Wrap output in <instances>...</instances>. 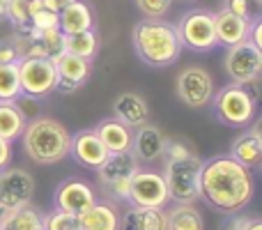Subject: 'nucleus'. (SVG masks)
Listing matches in <instances>:
<instances>
[{"label":"nucleus","instance_id":"f8f14e48","mask_svg":"<svg viewBox=\"0 0 262 230\" xmlns=\"http://www.w3.org/2000/svg\"><path fill=\"white\" fill-rule=\"evenodd\" d=\"M177 97L189 109H203L214 97V78L203 67H186L180 72L175 83Z\"/></svg>","mask_w":262,"mask_h":230},{"label":"nucleus","instance_id":"72a5a7b5","mask_svg":"<svg viewBox=\"0 0 262 230\" xmlns=\"http://www.w3.org/2000/svg\"><path fill=\"white\" fill-rule=\"evenodd\" d=\"M7 23L14 28L28 26V0H7Z\"/></svg>","mask_w":262,"mask_h":230},{"label":"nucleus","instance_id":"39448f33","mask_svg":"<svg viewBox=\"0 0 262 230\" xmlns=\"http://www.w3.org/2000/svg\"><path fill=\"white\" fill-rule=\"evenodd\" d=\"M212 111L226 127H249L258 115V97L246 86L228 83L212 97Z\"/></svg>","mask_w":262,"mask_h":230},{"label":"nucleus","instance_id":"4c0bfd02","mask_svg":"<svg viewBox=\"0 0 262 230\" xmlns=\"http://www.w3.org/2000/svg\"><path fill=\"white\" fill-rule=\"evenodd\" d=\"M9 161H12V143L5 140V138H0V171L7 168Z\"/></svg>","mask_w":262,"mask_h":230},{"label":"nucleus","instance_id":"2eb2a0df","mask_svg":"<svg viewBox=\"0 0 262 230\" xmlns=\"http://www.w3.org/2000/svg\"><path fill=\"white\" fill-rule=\"evenodd\" d=\"M69 154L78 166L88 168V171H97L108 157V150L104 148V143L99 140L95 129H83L78 134L72 136L69 143Z\"/></svg>","mask_w":262,"mask_h":230},{"label":"nucleus","instance_id":"f03ea898","mask_svg":"<svg viewBox=\"0 0 262 230\" xmlns=\"http://www.w3.org/2000/svg\"><path fill=\"white\" fill-rule=\"evenodd\" d=\"M166 166H163V180L168 186V198L172 203L193 205L200 200V168L203 159L184 143V140H166L163 148Z\"/></svg>","mask_w":262,"mask_h":230},{"label":"nucleus","instance_id":"7ed1b4c3","mask_svg":"<svg viewBox=\"0 0 262 230\" xmlns=\"http://www.w3.org/2000/svg\"><path fill=\"white\" fill-rule=\"evenodd\" d=\"M134 51L147 67H168L182 55V41L175 30V23L163 18H143L131 32Z\"/></svg>","mask_w":262,"mask_h":230},{"label":"nucleus","instance_id":"6ab92c4d","mask_svg":"<svg viewBox=\"0 0 262 230\" xmlns=\"http://www.w3.org/2000/svg\"><path fill=\"white\" fill-rule=\"evenodd\" d=\"M115 120L127 124L129 129H138L145 122H149V106L143 95L138 92H122L113 101Z\"/></svg>","mask_w":262,"mask_h":230},{"label":"nucleus","instance_id":"c756f323","mask_svg":"<svg viewBox=\"0 0 262 230\" xmlns=\"http://www.w3.org/2000/svg\"><path fill=\"white\" fill-rule=\"evenodd\" d=\"M37 39L41 46V55L49 60H55L60 53H64V35L60 32V28H49V30H39Z\"/></svg>","mask_w":262,"mask_h":230},{"label":"nucleus","instance_id":"e433bc0d","mask_svg":"<svg viewBox=\"0 0 262 230\" xmlns=\"http://www.w3.org/2000/svg\"><path fill=\"white\" fill-rule=\"evenodd\" d=\"M5 62H18L16 46L12 39H0V65Z\"/></svg>","mask_w":262,"mask_h":230},{"label":"nucleus","instance_id":"423d86ee","mask_svg":"<svg viewBox=\"0 0 262 230\" xmlns=\"http://www.w3.org/2000/svg\"><path fill=\"white\" fill-rule=\"evenodd\" d=\"M223 69H226V76L230 78V83L246 86L258 97V83L262 76V49H258L253 41L244 39L235 46H228Z\"/></svg>","mask_w":262,"mask_h":230},{"label":"nucleus","instance_id":"7c9ffc66","mask_svg":"<svg viewBox=\"0 0 262 230\" xmlns=\"http://www.w3.org/2000/svg\"><path fill=\"white\" fill-rule=\"evenodd\" d=\"M44 230H78V219L76 214L53 207L44 214Z\"/></svg>","mask_w":262,"mask_h":230},{"label":"nucleus","instance_id":"ea45409f","mask_svg":"<svg viewBox=\"0 0 262 230\" xmlns=\"http://www.w3.org/2000/svg\"><path fill=\"white\" fill-rule=\"evenodd\" d=\"M7 21V0H0V23Z\"/></svg>","mask_w":262,"mask_h":230},{"label":"nucleus","instance_id":"cd10ccee","mask_svg":"<svg viewBox=\"0 0 262 230\" xmlns=\"http://www.w3.org/2000/svg\"><path fill=\"white\" fill-rule=\"evenodd\" d=\"M28 23L37 30L58 28V12L51 9L44 0H28Z\"/></svg>","mask_w":262,"mask_h":230},{"label":"nucleus","instance_id":"20e7f679","mask_svg":"<svg viewBox=\"0 0 262 230\" xmlns=\"http://www.w3.org/2000/svg\"><path fill=\"white\" fill-rule=\"evenodd\" d=\"M21 138L23 152L39 166H51V163L62 161L69 154V143H72V134L67 131V127L60 124L58 120L41 115L26 122Z\"/></svg>","mask_w":262,"mask_h":230},{"label":"nucleus","instance_id":"b1692460","mask_svg":"<svg viewBox=\"0 0 262 230\" xmlns=\"http://www.w3.org/2000/svg\"><path fill=\"white\" fill-rule=\"evenodd\" d=\"M166 230H205L203 214L193 205L175 203V207L166 212Z\"/></svg>","mask_w":262,"mask_h":230},{"label":"nucleus","instance_id":"2f4dec72","mask_svg":"<svg viewBox=\"0 0 262 230\" xmlns=\"http://www.w3.org/2000/svg\"><path fill=\"white\" fill-rule=\"evenodd\" d=\"M136 7L145 18H163L170 12L172 0H136Z\"/></svg>","mask_w":262,"mask_h":230},{"label":"nucleus","instance_id":"79ce46f5","mask_svg":"<svg viewBox=\"0 0 262 230\" xmlns=\"http://www.w3.org/2000/svg\"><path fill=\"white\" fill-rule=\"evenodd\" d=\"M182 3H195V0H182Z\"/></svg>","mask_w":262,"mask_h":230},{"label":"nucleus","instance_id":"dca6fc26","mask_svg":"<svg viewBox=\"0 0 262 230\" xmlns=\"http://www.w3.org/2000/svg\"><path fill=\"white\" fill-rule=\"evenodd\" d=\"M166 136L152 122H145L143 127H138L131 138V154L138 159V163H152L157 159L163 157V148H166Z\"/></svg>","mask_w":262,"mask_h":230},{"label":"nucleus","instance_id":"0eeeda50","mask_svg":"<svg viewBox=\"0 0 262 230\" xmlns=\"http://www.w3.org/2000/svg\"><path fill=\"white\" fill-rule=\"evenodd\" d=\"M175 30L180 35L182 46L198 53H207L216 44V32H214V14L207 9H189L182 14V18L175 23Z\"/></svg>","mask_w":262,"mask_h":230},{"label":"nucleus","instance_id":"a211bd4d","mask_svg":"<svg viewBox=\"0 0 262 230\" xmlns=\"http://www.w3.org/2000/svg\"><path fill=\"white\" fill-rule=\"evenodd\" d=\"M214 32H216V44L228 49V46H235L239 41L249 39L251 21L228 12V9H219L214 14Z\"/></svg>","mask_w":262,"mask_h":230},{"label":"nucleus","instance_id":"4468645a","mask_svg":"<svg viewBox=\"0 0 262 230\" xmlns=\"http://www.w3.org/2000/svg\"><path fill=\"white\" fill-rule=\"evenodd\" d=\"M53 62H55V69H58L55 92H62V95H72L78 88H83L92 74L90 60H83V58H78V55L69 53V51L60 53Z\"/></svg>","mask_w":262,"mask_h":230},{"label":"nucleus","instance_id":"f257e3e1","mask_svg":"<svg viewBox=\"0 0 262 230\" xmlns=\"http://www.w3.org/2000/svg\"><path fill=\"white\" fill-rule=\"evenodd\" d=\"M255 194L253 173L230 154H219L200 168V200L221 214L244 210Z\"/></svg>","mask_w":262,"mask_h":230},{"label":"nucleus","instance_id":"6e6552de","mask_svg":"<svg viewBox=\"0 0 262 230\" xmlns=\"http://www.w3.org/2000/svg\"><path fill=\"white\" fill-rule=\"evenodd\" d=\"M138 168H140L138 159H136L131 152H113L106 157V161L101 163L99 168H97V175H99L101 186L111 194V198L127 200L129 182Z\"/></svg>","mask_w":262,"mask_h":230},{"label":"nucleus","instance_id":"aec40b11","mask_svg":"<svg viewBox=\"0 0 262 230\" xmlns=\"http://www.w3.org/2000/svg\"><path fill=\"white\" fill-rule=\"evenodd\" d=\"M99 140L104 143V148L108 150V154L113 152H131V138H134V129H129L127 124H122L115 117H106L95 127Z\"/></svg>","mask_w":262,"mask_h":230},{"label":"nucleus","instance_id":"bb28decb","mask_svg":"<svg viewBox=\"0 0 262 230\" xmlns=\"http://www.w3.org/2000/svg\"><path fill=\"white\" fill-rule=\"evenodd\" d=\"M64 51L92 62L97 58V53H99V35L92 28L76 32V35H64Z\"/></svg>","mask_w":262,"mask_h":230},{"label":"nucleus","instance_id":"ddd939ff","mask_svg":"<svg viewBox=\"0 0 262 230\" xmlns=\"http://www.w3.org/2000/svg\"><path fill=\"white\" fill-rule=\"evenodd\" d=\"M95 203H97V194L92 189V184H88L85 180H78V177H69V180L60 182V186L55 189L53 196L55 207L62 210V212L76 214V217Z\"/></svg>","mask_w":262,"mask_h":230},{"label":"nucleus","instance_id":"4be33fe9","mask_svg":"<svg viewBox=\"0 0 262 230\" xmlns=\"http://www.w3.org/2000/svg\"><path fill=\"white\" fill-rule=\"evenodd\" d=\"M92 26H95V14H92L90 5L83 0H76L62 12H58V28L62 35H76V32L90 30Z\"/></svg>","mask_w":262,"mask_h":230},{"label":"nucleus","instance_id":"473e14b6","mask_svg":"<svg viewBox=\"0 0 262 230\" xmlns=\"http://www.w3.org/2000/svg\"><path fill=\"white\" fill-rule=\"evenodd\" d=\"M223 9H228V12L237 14V16H242V18H249V21L260 16L258 14L260 5L255 3V0H223Z\"/></svg>","mask_w":262,"mask_h":230},{"label":"nucleus","instance_id":"412c9836","mask_svg":"<svg viewBox=\"0 0 262 230\" xmlns=\"http://www.w3.org/2000/svg\"><path fill=\"white\" fill-rule=\"evenodd\" d=\"M78 230H120V214L111 203H99L78 214Z\"/></svg>","mask_w":262,"mask_h":230},{"label":"nucleus","instance_id":"a19ab883","mask_svg":"<svg viewBox=\"0 0 262 230\" xmlns=\"http://www.w3.org/2000/svg\"><path fill=\"white\" fill-rule=\"evenodd\" d=\"M246 230H262V221H260V219H258V217H255V219H253V221H251V226H249V228H246Z\"/></svg>","mask_w":262,"mask_h":230},{"label":"nucleus","instance_id":"f3484780","mask_svg":"<svg viewBox=\"0 0 262 230\" xmlns=\"http://www.w3.org/2000/svg\"><path fill=\"white\" fill-rule=\"evenodd\" d=\"M251 129L239 134L230 145V157L246 166L249 171L262 166V136H260V122H251Z\"/></svg>","mask_w":262,"mask_h":230},{"label":"nucleus","instance_id":"58836bf2","mask_svg":"<svg viewBox=\"0 0 262 230\" xmlns=\"http://www.w3.org/2000/svg\"><path fill=\"white\" fill-rule=\"evenodd\" d=\"M46 5H49L51 9H55V12H62L64 7H69L72 3H76V0H44Z\"/></svg>","mask_w":262,"mask_h":230},{"label":"nucleus","instance_id":"393cba45","mask_svg":"<svg viewBox=\"0 0 262 230\" xmlns=\"http://www.w3.org/2000/svg\"><path fill=\"white\" fill-rule=\"evenodd\" d=\"M0 230H44V214L32 205H26L0 219Z\"/></svg>","mask_w":262,"mask_h":230},{"label":"nucleus","instance_id":"f704fd0d","mask_svg":"<svg viewBox=\"0 0 262 230\" xmlns=\"http://www.w3.org/2000/svg\"><path fill=\"white\" fill-rule=\"evenodd\" d=\"M14 104H16V109L21 111V115L26 117L28 122L35 120V117H39L41 113V99H37V97H30V95H18L16 99H14Z\"/></svg>","mask_w":262,"mask_h":230},{"label":"nucleus","instance_id":"c85d7f7f","mask_svg":"<svg viewBox=\"0 0 262 230\" xmlns=\"http://www.w3.org/2000/svg\"><path fill=\"white\" fill-rule=\"evenodd\" d=\"M18 95H21L18 62L0 65V101H14Z\"/></svg>","mask_w":262,"mask_h":230},{"label":"nucleus","instance_id":"a878e982","mask_svg":"<svg viewBox=\"0 0 262 230\" xmlns=\"http://www.w3.org/2000/svg\"><path fill=\"white\" fill-rule=\"evenodd\" d=\"M26 122L28 120L21 115L14 101H0V138L9 140V143L18 140L26 129Z\"/></svg>","mask_w":262,"mask_h":230},{"label":"nucleus","instance_id":"9b49d317","mask_svg":"<svg viewBox=\"0 0 262 230\" xmlns=\"http://www.w3.org/2000/svg\"><path fill=\"white\" fill-rule=\"evenodd\" d=\"M127 203H131V207H161V210H166V205L170 203V198H168V186H166V180H163L161 173L138 168L129 182Z\"/></svg>","mask_w":262,"mask_h":230},{"label":"nucleus","instance_id":"c9c22d12","mask_svg":"<svg viewBox=\"0 0 262 230\" xmlns=\"http://www.w3.org/2000/svg\"><path fill=\"white\" fill-rule=\"evenodd\" d=\"M255 217H251V214H239V212H232L228 214V219L221 223L223 230H246L251 226V221H253Z\"/></svg>","mask_w":262,"mask_h":230},{"label":"nucleus","instance_id":"1a4fd4ad","mask_svg":"<svg viewBox=\"0 0 262 230\" xmlns=\"http://www.w3.org/2000/svg\"><path fill=\"white\" fill-rule=\"evenodd\" d=\"M18 81H21L23 95L46 99L55 92L58 83V69L49 58H23L18 60Z\"/></svg>","mask_w":262,"mask_h":230},{"label":"nucleus","instance_id":"9d476101","mask_svg":"<svg viewBox=\"0 0 262 230\" xmlns=\"http://www.w3.org/2000/svg\"><path fill=\"white\" fill-rule=\"evenodd\" d=\"M35 194V177L26 168H3L0 171V219L14 210L30 205Z\"/></svg>","mask_w":262,"mask_h":230},{"label":"nucleus","instance_id":"5701e85b","mask_svg":"<svg viewBox=\"0 0 262 230\" xmlns=\"http://www.w3.org/2000/svg\"><path fill=\"white\" fill-rule=\"evenodd\" d=\"M120 230H166V210L131 207L120 219Z\"/></svg>","mask_w":262,"mask_h":230}]
</instances>
